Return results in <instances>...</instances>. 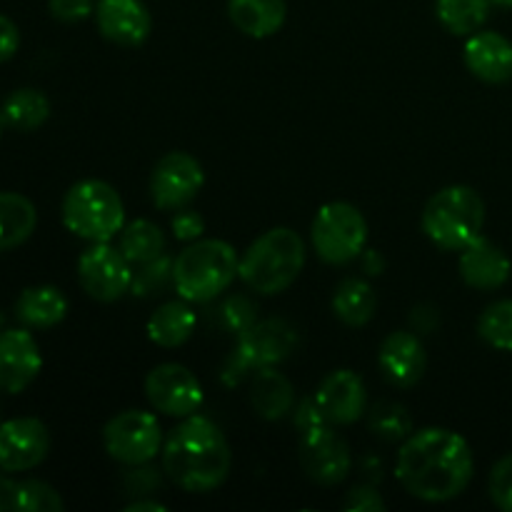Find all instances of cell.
I'll use <instances>...</instances> for the list:
<instances>
[{
    "mask_svg": "<svg viewBox=\"0 0 512 512\" xmlns=\"http://www.w3.org/2000/svg\"><path fill=\"white\" fill-rule=\"evenodd\" d=\"M475 473L473 450L448 428H423L403 440L395 478L405 493L425 503H448L465 493Z\"/></svg>",
    "mask_w": 512,
    "mask_h": 512,
    "instance_id": "6da1fadb",
    "label": "cell"
},
{
    "mask_svg": "<svg viewBox=\"0 0 512 512\" xmlns=\"http://www.w3.org/2000/svg\"><path fill=\"white\" fill-rule=\"evenodd\" d=\"M233 453L223 430L203 415H190L163 443V468L185 493L205 495L228 480Z\"/></svg>",
    "mask_w": 512,
    "mask_h": 512,
    "instance_id": "7a4b0ae2",
    "label": "cell"
},
{
    "mask_svg": "<svg viewBox=\"0 0 512 512\" xmlns=\"http://www.w3.org/2000/svg\"><path fill=\"white\" fill-rule=\"evenodd\" d=\"M305 265V243L295 230L273 228L250 243L240 258L238 278L260 295H278L298 280Z\"/></svg>",
    "mask_w": 512,
    "mask_h": 512,
    "instance_id": "3957f363",
    "label": "cell"
},
{
    "mask_svg": "<svg viewBox=\"0 0 512 512\" xmlns=\"http://www.w3.org/2000/svg\"><path fill=\"white\" fill-rule=\"evenodd\" d=\"M240 258L225 240H193L173 260V285L188 303H208L238 278Z\"/></svg>",
    "mask_w": 512,
    "mask_h": 512,
    "instance_id": "277c9868",
    "label": "cell"
},
{
    "mask_svg": "<svg viewBox=\"0 0 512 512\" xmlns=\"http://www.w3.org/2000/svg\"><path fill=\"white\" fill-rule=\"evenodd\" d=\"M420 223L430 243L448 253H460L470 240L483 235L485 203L468 185H450L425 203Z\"/></svg>",
    "mask_w": 512,
    "mask_h": 512,
    "instance_id": "5b68a950",
    "label": "cell"
},
{
    "mask_svg": "<svg viewBox=\"0 0 512 512\" xmlns=\"http://www.w3.org/2000/svg\"><path fill=\"white\" fill-rule=\"evenodd\" d=\"M63 223L88 243H110L125 225V208L118 190L105 180H80L63 198Z\"/></svg>",
    "mask_w": 512,
    "mask_h": 512,
    "instance_id": "8992f818",
    "label": "cell"
},
{
    "mask_svg": "<svg viewBox=\"0 0 512 512\" xmlns=\"http://www.w3.org/2000/svg\"><path fill=\"white\" fill-rule=\"evenodd\" d=\"M310 240L325 263L345 265L363 255L368 243V223L355 205L335 200L315 213Z\"/></svg>",
    "mask_w": 512,
    "mask_h": 512,
    "instance_id": "52a82bcc",
    "label": "cell"
},
{
    "mask_svg": "<svg viewBox=\"0 0 512 512\" xmlns=\"http://www.w3.org/2000/svg\"><path fill=\"white\" fill-rule=\"evenodd\" d=\"M295 345H298V333L290 323L278 318L260 320V323L255 320L245 333L238 335V345L225 365V380L233 383L250 370L273 368L293 353Z\"/></svg>",
    "mask_w": 512,
    "mask_h": 512,
    "instance_id": "ba28073f",
    "label": "cell"
},
{
    "mask_svg": "<svg viewBox=\"0 0 512 512\" xmlns=\"http://www.w3.org/2000/svg\"><path fill=\"white\" fill-rule=\"evenodd\" d=\"M103 448L115 463L145 465L163 450V433L153 413L125 410L103 428Z\"/></svg>",
    "mask_w": 512,
    "mask_h": 512,
    "instance_id": "9c48e42d",
    "label": "cell"
},
{
    "mask_svg": "<svg viewBox=\"0 0 512 512\" xmlns=\"http://www.w3.org/2000/svg\"><path fill=\"white\" fill-rule=\"evenodd\" d=\"M123 250L93 243L78 260V283L98 303H115L133 288V270Z\"/></svg>",
    "mask_w": 512,
    "mask_h": 512,
    "instance_id": "30bf717a",
    "label": "cell"
},
{
    "mask_svg": "<svg viewBox=\"0 0 512 512\" xmlns=\"http://www.w3.org/2000/svg\"><path fill=\"white\" fill-rule=\"evenodd\" d=\"M205 173L198 158L175 150L155 163L150 175V198L160 210L188 208L203 190Z\"/></svg>",
    "mask_w": 512,
    "mask_h": 512,
    "instance_id": "8fae6325",
    "label": "cell"
},
{
    "mask_svg": "<svg viewBox=\"0 0 512 512\" xmlns=\"http://www.w3.org/2000/svg\"><path fill=\"white\" fill-rule=\"evenodd\" d=\"M145 398L158 413L170 418H190L203 405V385L185 365H155L145 378Z\"/></svg>",
    "mask_w": 512,
    "mask_h": 512,
    "instance_id": "7c38bea8",
    "label": "cell"
},
{
    "mask_svg": "<svg viewBox=\"0 0 512 512\" xmlns=\"http://www.w3.org/2000/svg\"><path fill=\"white\" fill-rule=\"evenodd\" d=\"M298 460L303 473L318 485L343 483L353 465L348 443L335 433L333 425L300 433Z\"/></svg>",
    "mask_w": 512,
    "mask_h": 512,
    "instance_id": "4fadbf2b",
    "label": "cell"
},
{
    "mask_svg": "<svg viewBox=\"0 0 512 512\" xmlns=\"http://www.w3.org/2000/svg\"><path fill=\"white\" fill-rule=\"evenodd\" d=\"M50 433L38 418H13L0 423V470L25 473L48 458Z\"/></svg>",
    "mask_w": 512,
    "mask_h": 512,
    "instance_id": "5bb4252c",
    "label": "cell"
},
{
    "mask_svg": "<svg viewBox=\"0 0 512 512\" xmlns=\"http://www.w3.org/2000/svg\"><path fill=\"white\" fill-rule=\"evenodd\" d=\"M95 23L105 40L123 48H138L153 30V18L143 0H98Z\"/></svg>",
    "mask_w": 512,
    "mask_h": 512,
    "instance_id": "9a60e30c",
    "label": "cell"
},
{
    "mask_svg": "<svg viewBox=\"0 0 512 512\" xmlns=\"http://www.w3.org/2000/svg\"><path fill=\"white\" fill-rule=\"evenodd\" d=\"M43 368V355L28 330L0 333V393H23Z\"/></svg>",
    "mask_w": 512,
    "mask_h": 512,
    "instance_id": "2e32d148",
    "label": "cell"
},
{
    "mask_svg": "<svg viewBox=\"0 0 512 512\" xmlns=\"http://www.w3.org/2000/svg\"><path fill=\"white\" fill-rule=\"evenodd\" d=\"M378 365L383 370L385 380L395 388H413L420 383L428 368V355L418 335L408 330L390 333L383 340L378 353Z\"/></svg>",
    "mask_w": 512,
    "mask_h": 512,
    "instance_id": "e0dca14e",
    "label": "cell"
},
{
    "mask_svg": "<svg viewBox=\"0 0 512 512\" xmlns=\"http://www.w3.org/2000/svg\"><path fill=\"white\" fill-rule=\"evenodd\" d=\"M320 410L330 425H350L365 413V385L353 370H333L315 390Z\"/></svg>",
    "mask_w": 512,
    "mask_h": 512,
    "instance_id": "ac0fdd59",
    "label": "cell"
},
{
    "mask_svg": "<svg viewBox=\"0 0 512 512\" xmlns=\"http://www.w3.org/2000/svg\"><path fill=\"white\" fill-rule=\"evenodd\" d=\"M512 263L503 248L478 235L460 250V278L475 290H498L510 280Z\"/></svg>",
    "mask_w": 512,
    "mask_h": 512,
    "instance_id": "d6986e66",
    "label": "cell"
},
{
    "mask_svg": "<svg viewBox=\"0 0 512 512\" xmlns=\"http://www.w3.org/2000/svg\"><path fill=\"white\" fill-rule=\"evenodd\" d=\"M465 65L483 83H508L512 78V43L495 30H478L465 43Z\"/></svg>",
    "mask_w": 512,
    "mask_h": 512,
    "instance_id": "ffe728a7",
    "label": "cell"
},
{
    "mask_svg": "<svg viewBox=\"0 0 512 512\" xmlns=\"http://www.w3.org/2000/svg\"><path fill=\"white\" fill-rule=\"evenodd\" d=\"M228 15L240 33L263 40L283 28L288 5L285 0H228Z\"/></svg>",
    "mask_w": 512,
    "mask_h": 512,
    "instance_id": "44dd1931",
    "label": "cell"
},
{
    "mask_svg": "<svg viewBox=\"0 0 512 512\" xmlns=\"http://www.w3.org/2000/svg\"><path fill=\"white\" fill-rule=\"evenodd\" d=\"M68 315V300L53 285L25 288L15 303V318L33 330H48L63 323Z\"/></svg>",
    "mask_w": 512,
    "mask_h": 512,
    "instance_id": "7402d4cb",
    "label": "cell"
},
{
    "mask_svg": "<svg viewBox=\"0 0 512 512\" xmlns=\"http://www.w3.org/2000/svg\"><path fill=\"white\" fill-rule=\"evenodd\" d=\"M250 403L265 420H280L295 408V390L290 380L275 368L255 370L250 385Z\"/></svg>",
    "mask_w": 512,
    "mask_h": 512,
    "instance_id": "603a6c76",
    "label": "cell"
},
{
    "mask_svg": "<svg viewBox=\"0 0 512 512\" xmlns=\"http://www.w3.org/2000/svg\"><path fill=\"white\" fill-rule=\"evenodd\" d=\"M195 330V313L188 300H170L160 305L148 320V338L158 348H180Z\"/></svg>",
    "mask_w": 512,
    "mask_h": 512,
    "instance_id": "cb8c5ba5",
    "label": "cell"
},
{
    "mask_svg": "<svg viewBox=\"0 0 512 512\" xmlns=\"http://www.w3.org/2000/svg\"><path fill=\"white\" fill-rule=\"evenodd\" d=\"M38 225V210L25 195L0 193V253L23 245Z\"/></svg>",
    "mask_w": 512,
    "mask_h": 512,
    "instance_id": "d4e9b609",
    "label": "cell"
},
{
    "mask_svg": "<svg viewBox=\"0 0 512 512\" xmlns=\"http://www.w3.org/2000/svg\"><path fill=\"white\" fill-rule=\"evenodd\" d=\"M378 298L370 283L360 278H348L335 288L333 295V313L350 328H363L373 320Z\"/></svg>",
    "mask_w": 512,
    "mask_h": 512,
    "instance_id": "484cf974",
    "label": "cell"
},
{
    "mask_svg": "<svg viewBox=\"0 0 512 512\" xmlns=\"http://www.w3.org/2000/svg\"><path fill=\"white\" fill-rule=\"evenodd\" d=\"M0 118L18 133H30L50 118V100L40 90L20 88L5 98Z\"/></svg>",
    "mask_w": 512,
    "mask_h": 512,
    "instance_id": "4316f807",
    "label": "cell"
},
{
    "mask_svg": "<svg viewBox=\"0 0 512 512\" xmlns=\"http://www.w3.org/2000/svg\"><path fill=\"white\" fill-rule=\"evenodd\" d=\"M118 248L123 250L130 263L143 265L163 255L165 235L150 220H133V223L123 225V230H120Z\"/></svg>",
    "mask_w": 512,
    "mask_h": 512,
    "instance_id": "83f0119b",
    "label": "cell"
},
{
    "mask_svg": "<svg viewBox=\"0 0 512 512\" xmlns=\"http://www.w3.org/2000/svg\"><path fill=\"white\" fill-rule=\"evenodd\" d=\"M438 20L453 35H473L490 15V0H438Z\"/></svg>",
    "mask_w": 512,
    "mask_h": 512,
    "instance_id": "f1b7e54d",
    "label": "cell"
},
{
    "mask_svg": "<svg viewBox=\"0 0 512 512\" xmlns=\"http://www.w3.org/2000/svg\"><path fill=\"white\" fill-rule=\"evenodd\" d=\"M478 335L495 350L512 353V300L490 303L478 318Z\"/></svg>",
    "mask_w": 512,
    "mask_h": 512,
    "instance_id": "f546056e",
    "label": "cell"
},
{
    "mask_svg": "<svg viewBox=\"0 0 512 512\" xmlns=\"http://www.w3.org/2000/svg\"><path fill=\"white\" fill-rule=\"evenodd\" d=\"M368 425L378 438L398 443L413 433V418H410L408 408L393 400H383V403L373 405L368 415Z\"/></svg>",
    "mask_w": 512,
    "mask_h": 512,
    "instance_id": "4dcf8cb0",
    "label": "cell"
},
{
    "mask_svg": "<svg viewBox=\"0 0 512 512\" xmlns=\"http://www.w3.org/2000/svg\"><path fill=\"white\" fill-rule=\"evenodd\" d=\"M63 498L58 490L50 488L43 480H20L15 483L13 510L18 512H60L63 510Z\"/></svg>",
    "mask_w": 512,
    "mask_h": 512,
    "instance_id": "1f68e13d",
    "label": "cell"
},
{
    "mask_svg": "<svg viewBox=\"0 0 512 512\" xmlns=\"http://www.w3.org/2000/svg\"><path fill=\"white\" fill-rule=\"evenodd\" d=\"M488 493L490 500H493L500 510L512 512V453L500 458L498 463L493 465L488 480Z\"/></svg>",
    "mask_w": 512,
    "mask_h": 512,
    "instance_id": "d6a6232c",
    "label": "cell"
},
{
    "mask_svg": "<svg viewBox=\"0 0 512 512\" xmlns=\"http://www.w3.org/2000/svg\"><path fill=\"white\" fill-rule=\"evenodd\" d=\"M173 278V263L165 255L140 265V273L133 275L135 295H150L158 288H163L165 280Z\"/></svg>",
    "mask_w": 512,
    "mask_h": 512,
    "instance_id": "836d02e7",
    "label": "cell"
},
{
    "mask_svg": "<svg viewBox=\"0 0 512 512\" xmlns=\"http://www.w3.org/2000/svg\"><path fill=\"white\" fill-rule=\"evenodd\" d=\"M220 323L235 335L245 333L255 323V308L245 298H230L220 310Z\"/></svg>",
    "mask_w": 512,
    "mask_h": 512,
    "instance_id": "e575fe53",
    "label": "cell"
},
{
    "mask_svg": "<svg viewBox=\"0 0 512 512\" xmlns=\"http://www.w3.org/2000/svg\"><path fill=\"white\" fill-rule=\"evenodd\" d=\"M170 225H173L175 238L183 240V243L200 240V235L205 233V220L200 218V213H195V210H188V208H180L178 213L173 215V220H170Z\"/></svg>",
    "mask_w": 512,
    "mask_h": 512,
    "instance_id": "d590c367",
    "label": "cell"
},
{
    "mask_svg": "<svg viewBox=\"0 0 512 512\" xmlns=\"http://www.w3.org/2000/svg\"><path fill=\"white\" fill-rule=\"evenodd\" d=\"M50 15L63 23H78L95 13L93 0H48Z\"/></svg>",
    "mask_w": 512,
    "mask_h": 512,
    "instance_id": "8d00e7d4",
    "label": "cell"
},
{
    "mask_svg": "<svg viewBox=\"0 0 512 512\" xmlns=\"http://www.w3.org/2000/svg\"><path fill=\"white\" fill-rule=\"evenodd\" d=\"M293 413H295V425H298L300 433H308V430L330 425L328 418H325V413L320 410L315 395H308V398L300 400L298 408H293Z\"/></svg>",
    "mask_w": 512,
    "mask_h": 512,
    "instance_id": "74e56055",
    "label": "cell"
},
{
    "mask_svg": "<svg viewBox=\"0 0 512 512\" xmlns=\"http://www.w3.org/2000/svg\"><path fill=\"white\" fill-rule=\"evenodd\" d=\"M345 508L348 510H358V512H380L385 510L383 498L375 488L370 485H358L348 493V500H345Z\"/></svg>",
    "mask_w": 512,
    "mask_h": 512,
    "instance_id": "f35d334b",
    "label": "cell"
},
{
    "mask_svg": "<svg viewBox=\"0 0 512 512\" xmlns=\"http://www.w3.org/2000/svg\"><path fill=\"white\" fill-rule=\"evenodd\" d=\"M20 48V30L10 18L0 15V63L13 58Z\"/></svg>",
    "mask_w": 512,
    "mask_h": 512,
    "instance_id": "ab89813d",
    "label": "cell"
},
{
    "mask_svg": "<svg viewBox=\"0 0 512 512\" xmlns=\"http://www.w3.org/2000/svg\"><path fill=\"white\" fill-rule=\"evenodd\" d=\"M13 493H15L13 480H8L5 475H0V512L13 510Z\"/></svg>",
    "mask_w": 512,
    "mask_h": 512,
    "instance_id": "60d3db41",
    "label": "cell"
},
{
    "mask_svg": "<svg viewBox=\"0 0 512 512\" xmlns=\"http://www.w3.org/2000/svg\"><path fill=\"white\" fill-rule=\"evenodd\" d=\"M145 510L163 512V510H168V508H165L163 503H158V500H135V503H130L128 508H125V512H145Z\"/></svg>",
    "mask_w": 512,
    "mask_h": 512,
    "instance_id": "b9f144b4",
    "label": "cell"
},
{
    "mask_svg": "<svg viewBox=\"0 0 512 512\" xmlns=\"http://www.w3.org/2000/svg\"><path fill=\"white\" fill-rule=\"evenodd\" d=\"M490 5H498V8H512V0H490Z\"/></svg>",
    "mask_w": 512,
    "mask_h": 512,
    "instance_id": "7bdbcfd3",
    "label": "cell"
},
{
    "mask_svg": "<svg viewBox=\"0 0 512 512\" xmlns=\"http://www.w3.org/2000/svg\"><path fill=\"white\" fill-rule=\"evenodd\" d=\"M0 130H3V118H0Z\"/></svg>",
    "mask_w": 512,
    "mask_h": 512,
    "instance_id": "ee69618b",
    "label": "cell"
}]
</instances>
